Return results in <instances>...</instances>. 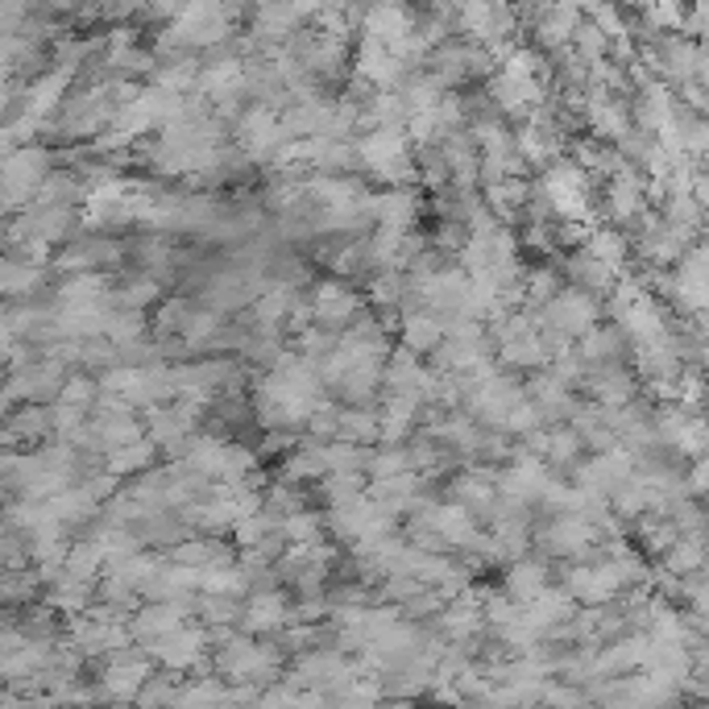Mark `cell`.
Returning a JSON list of instances; mask_svg holds the SVG:
<instances>
[{"instance_id":"cell-11","label":"cell","mask_w":709,"mask_h":709,"mask_svg":"<svg viewBox=\"0 0 709 709\" xmlns=\"http://www.w3.org/2000/svg\"><path fill=\"white\" fill-rule=\"evenodd\" d=\"M552 585V569H548V560L543 557H519L506 564V577H502V589L511 593L514 602H531V598H540L543 589Z\"/></svg>"},{"instance_id":"cell-14","label":"cell","mask_w":709,"mask_h":709,"mask_svg":"<svg viewBox=\"0 0 709 709\" xmlns=\"http://www.w3.org/2000/svg\"><path fill=\"white\" fill-rule=\"evenodd\" d=\"M423 370L420 365V353L415 348H394L391 362H386V374H382V391H394V394H415L420 398V382H423Z\"/></svg>"},{"instance_id":"cell-25","label":"cell","mask_w":709,"mask_h":709,"mask_svg":"<svg viewBox=\"0 0 709 709\" xmlns=\"http://www.w3.org/2000/svg\"><path fill=\"white\" fill-rule=\"evenodd\" d=\"M560 291V274L552 266H531L528 270V299H523V312H540L543 303Z\"/></svg>"},{"instance_id":"cell-5","label":"cell","mask_w":709,"mask_h":709,"mask_svg":"<svg viewBox=\"0 0 709 709\" xmlns=\"http://www.w3.org/2000/svg\"><path fill=\"white\" fill-rule=\"evenodd\" d=\"M42 440H55V403L9 407V423H4V444H9V449L42 444Z\"/></svg>"},{"instance_id":"cell-2","label":"cell","mask_w":709,"mask_h":709,"mask_svg":"<svg viewBox=\"0 0 709 709\" xmlns=\"http://www.w3.org/2000/svg\"><path fill=\"white\" fill-rule=\"evenodd\" d=\"M50 175H55V170H50V154H46L42 146H33V141L26 150L13 146L9 158H4V208L9 211L30 208Z\"/></svg>"},{"instance_id":"cell-26","label":"cell","mask_w":709,"mask_h":709,"mask_svg":"<svg viewBox=\"0 0 709 709\" xmlns=\"http://www.w3.org/2000/svg\"><path fill=\"white\" fill-rule=\"evenodd\" d=\"M407 469H411L407 449H398V444H382V449L370 453L365 473H370V482H377V477H394V473H407Z\"/></svg>"},{"instance_id":"cell-7","label":"cell","mask_w":709,"mask_h":709,"mask_svg":"<svg viewBox=\"0 0 709 709\" xmlns=\"http://www.w3.org/2000/svg\"><path fill=\"white\" fill-rule=\"evenodd\" d=\"M564 278H569L573 287L589 291V295H598V299H605L610 291L619 287V270H614L610 262H602L598 254H589L585 245L564 257Z\"/></svg>"},{"instance_id":"cell-29","label":"cell","mask_w":709,"mask_h":709,"mask_svg":"<svg viewBox=\"0 0 709 709\" xmlns=\"http://www.w3.org/2000/svg\"><path fill=\"white\" fill-rule=\"evenodd\" d=\"M307 436L312 440H336L341 436V403L324 398V403L312 411V420H307Z\"/></svg>"},{"instance_id":"cell-19","label":"cell","mask_w":709,"mask_h":709,"mask_svg":"<svg viewBox=\"0 0 709 709\" xmlns=\"http://www.w3.org/2000/svg\"><path fill=\"white\" fill-rule=\"evenodd\" d=\"M108 278L100 270H79V274H67L55 291V303L59 307H71V303H91V299H105L108 295Z\"/></svg>"},{"instance_id":"cell-12","label":"cell","mask_w":709,"mask_h":709,"mask_svg":"<svg viewBox=\"0 0 709 709\" xmlns=\"http://www.w3.org/2000/svg\"><path fill=\"white\" fill-rule=\"evenodd\" d=\"M420 196L411 187H391V191H377L374 196V220L382 228H394V233H411L415 220H420Z\"/></svg>"},{"instance_id":"cell-33","label":"cell","mask_w":709,"mask_h":709,"mask_svg":"<svg viewBox=\"0 0 709 709\" xmlns=\"http://www.w3.org/2000/svg\"><path fill=\"white\" fill-rule=\"evenodd\" d=\"M689 30H693L697 38H706V42H709V0H697V4H693V17H689Z\"/></svg>"},{"instance_id":"cell-27","label":"cell","mask_w":709,"mask_h":709,"mask_svg":"<svg viewBox=\"0 0 709 709\" xmlns=\"http://www.w3.org/2000/svg\"><path fill=\"white\" fill-rule=\"evenodd\" d=\"M175 697H179V672H154L146 685H141V693H137V706H175Z\"/></svg>"},{"instance_id":"cell-24","label":"cell","mask_w":709,"mask_h":709,"mask_svg":"<svg viewBox=\"0 0 709 709\" xmlns=\"http://www.w3.org/2000/svg\"><path fill=\"white\" fill-rule=\"evenodd\" d=\"M336 345H341V328H328V324H307L299 333V353L307 362H324Z\"/></svg>"},{"instance_id":"cell-4","label":"cell","mask_w":709,"mask_h":709,"mask_svg":"<svg viewBox=\"0 0 709 709\" xmlns=\"http://www.w3.org/2000/svg\"><path fill=\"white\" fill-rule=\"evenodd\" d=\"M312 312H316V324H328V328H341V333H345L348 324L365 312V303L362 295L336 274V278L316 283V291H312Z\"/></svg>"},{"instance_id":"cell-10","label":"cell","mask_w":709,"mask_h":709,"mask_svg":"<svg viewBox=\"0 0 709 709\" xmlns=\"http://www.w3.org/2000/svg\"><path fill=\"white\" fill-rule=\"evenodd\" d=\"M577 598L573 593H569V589L564 585H548L540 593V598H531V602H523V619L531 622V627H535V631L540 634H548L552 631V627H560V622H569L577 614Z\"/></svg>"},{"instance_id":"cell-18","label":"cell","mask_w":709,"mask_h":709,"mask_svg":"<svg viewBox=\"0 0 709 709\" xmlns=\"http://www.w3.org/2000/svg\"><path fill=\"white\" fill-rule=\"evenodd\" d=\"M706 560H709V535H689V531H680V540L668 548L660 564H664L668 573L689 577V573H697Z\"/></svg>"},{"instance_id":"cell-13","label":"cell","mask_w":709,"mask_h":709,"mask_svg":"<svg viewBox=\"0 0 709 709\" xmlns=\"http://www.w3.org/2000/svg\"><path fill=\"white\" fill-rule=\"evenodd\" d=\"M357 150H362V167L377 175L398 158H407V134H403V125H382L365 141H357Z\"/></svg>"},{"instance_id":"cell-15","label":"cell","mask_w":709,"mask_h":709,"mask_svg":"<svg viewBox=\"0 0 709 709\" xmlns=\"http://www.w3.org/2000/svg\"><path fill=\"white\" fill-rule=\"evenodd\" d=\"M46 283V262H30V257H4V295L9 299H33Z\"/></svg>"},{"instance_id":"cell-1","label":"cell","mask_w":709,"mask_h":709,"mask_svg":"<svg viewBox=\"0 0 709 709\" xmlns=\"http://www.w3.org/2000/svg\"><path fill=\"white\" fill-rule=\"evenodd\" d=\"M602 303L605 299H598V295H589V291L569 283V287H560L557 295L535 312V324H540V328H557V333L577 341V336H585L593 324H602Z\"/></svg>"},{"instance_id":"cell-16","label":"cell","mask_w":709,"mask_h":709,"mask_svg":"<svg viewBox=\"0 0 709 709\" xmlns=\"http://www.w3.org/2000/svg\"><path fill=\"white\" fill-rule=\"evenodd\" d=\"M199 622H208L211 631H233V627H242V614H245V598H233V593H208V589H199Z\"/></svg>"},{"instance_id":"cell-17","label":"cell","mask_w":709,"mask_h":709,"mask_svg":"<svg viewBox=\"0 0 709 709\" xmlns=\"http://www.w3.org/2000/svg\"><path fill=\"white\" fill-rule=\"evenodd\" d=\"M589 254H598L602 262H610L614 270H627V262H631V237L622 233L619 225H593V233H589V242H585Z\"/></svg>"},{"instance_id":"cell-6","label":"cell","mask_w":709,"mask_h":709,"mask_svg":"<svg viewBox=\"0 0 709 709\" xmlns=\"http://www.w3.org/2000/svg\"><path fill=\"white\" fill-rule=\"evenodd\" d=\"M291 619V602L287 593L274 585V589H254L245 598V614H242V631L249 634H274L278 627H287Z\"/></svg>"},{"instance_id":"cell-32","label":"cell","mask_w":709,"mask_h":709,"mask_svg":"<svg viewBox=\"0 0 709 709\" xmlns=\"http://www.w3.org/2000/svg\"><path fill=\"white\" fill-rule=\"evenodd\" d=\"M577 42H581V59L598 62V59L605 55V42H610V38H605V33L598 30V26H585V30L577 33Z\"/></svg>"},{"instance_id":"cell-30","label":"cell","mask_w":709,"mask_h":709,"mask_svg":"<svg viewBox=\"0 0 709 709\" xmlns=\"http://www.w3.org/2000/svg\"><path fill=\"white\" fill-rule=\"evenodd\" d=\"M62 403H76V407H88L100 398V377H88V374H67V382H62Z\"/></svg>"},{"instance_id":"cell-3","label":"cell","mask_w":709,"mask_h":709,"mask_svg":"<svg viewBox=\"0 0 709 709\" xmlns=\"http://www.w3.org/2000/svg\"><path fill=\"white\" fill-rule=\"evenodd\" d=\"M211 643H216V631H211L208 622H199V627L183 622L179 631H170L167 639H158V643L146 651L154 656V664L158 668H170V672H199V664H204V656H208Z\"/></svg>"},{"instance_id":"cell-22","label":"cell","mask_w":709,"mask_h":709,"mask_svg":"<svg viewBox=\"0 0 709 709\" xmlns=\"http://www.w3.org/2000/svg\"><path fill=\"white\" fill-rule=\"evenodd\" d=\"M283 531H287L291 543H324V535H328V519L303 506V511L283 519Z\"/></svg>"},{"instance_id":"cell-9","label":"cell","mask_w":709,"mask_h":709,"mask_svg":"<svg viewBox=\"0 0 709 709\" xmlns=\"http://www.w3.org/2000/svg\"><path fill=\"white\" fill-rule=\"evenodd\" d=\"M436 528H440V535H444V543H449V552H465V557L485 535V531L477 528V514L469 511L465 502H440Z\"/></svg>"},{"instance_id":"cell-20","label":"cell","mask_w":709,"mask_h":709,"mask_svg":"<svg viewBox=\"0 0 709 709\" xmlns=\"http://www.w3.org/2000/svg\"><path fill=\"white\" fill-rule=\"evenodd\" d=\"M154 461H158V444H154L150 436H141L134 440V444L117 449V453H108L105 465L112 469V473H121V477H137V473L154 469Z\"/></svg>"},{"instance_id":"cell-31","label":"cell","mask_w":709,"mask_h":709,"mask_svg":"<svg viewBox=\"0 0 709 709\" xmlns=\"http://www.w3.org/2000/svg\"><path fill=\"white\" fill-rule=\"evenodd\" d=\"M685 485L693 499H709V453L689 461V473H685Z\"/></svg>"},{"instance_id":"cell-21","label":"cell","mask_w":709,"mask_h":709,"mask_svg":"<svg viewBox=\"0 0 709 709\" xmlns=\"http://www.w3.org/2000/svg\"><path fill=\"white\" fill-rule=\"evenodd\" d=\"M196 299H187V295H175V299H167L163 307H158V316H154V333L158 336H183V328H187V319L196 316Z\"/></svg>"},{"instance_id":"cell-28","label":"cell","mask_w":709,"mask_h":709,"mask_svg":"<svg viewBox=\"0 0 709 709\" xmlns=\"http://www.w3.org/2000/svg\"><path fill=\"white\" fill-rule=\"evenodd\" d=\"M365 477H370V473H357V469H353V473H328V477H319V499L328 502V506H333V502H345V499H353V494H362L365 490Z\"/></svg>"},{"instance_id":"cell-8","label":"cell","mask_w":709,"mask_h":709,"mask_svg":"<svg viewBox=\"0 0 709 709\" xmlns=\"http://www.w3.org/2000/svg\"><path fill=\"white\" fill-rule=\"evenodd\" d=\"M398 336H403V345L415 348V353H436L440 341L449 336V324L444 316H436L432 307H420V303H407L403 307V319H398Z\"/></svg>"},{"instance_id":"cell-23","label":"cell","mask_w":709,"mask_h":709,"mask_svg":"<svg viewBox=\"0 0 709 709\" xmlns=\"http://www.w3.org/2000/svg\"><path fill=\"white\" fill-rule=\"evenodd\" d=\"M163 295V283L154 278V274H141V278H129L125 287L112 291V299H117V307H134V312H146L154 299Z\"/></svg>"}]
</instances>
